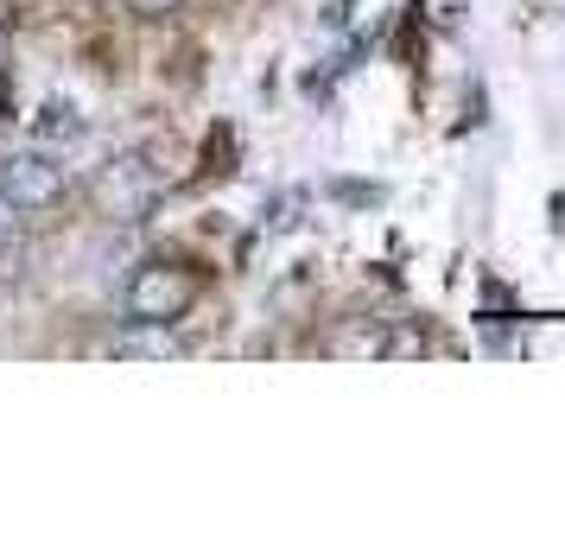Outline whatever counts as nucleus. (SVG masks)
Wrapping results in <instances>:
<instances>
[{"label": "nucleus", "instance_id": "obj_1", "mask_svg": "<svg viewBox=\"0 0 565 546\" xmlns=\"http://www.w3.org/2000/svg\"><path fill=\"white\" fill-rule=\"evenodd\" d=\"M198 306V274L179 260H147L128 280V318L134 324H172Z\"/></svg>", "mask_w": 565, "mask_h": 546}, {"label": "nucleus", "instance_id": "obj_2", "mask_svg": "<svg viewBox=\"0 0 565 546\" xmlns=\"http://www.w3.org/2000/svg\"><path fill=\"white\" fill-rule=\"evenodd\" d=\"M57 197H64V165L45 147H26V153L0 159V204L7 210H45Z\"/></svg>", "mask_w": 565, "mask_h": 546}, {"label": "nucleus", "instance_id": "obj_4", "mask_svg": "<svg viewBox=\"0 0 565 546\" xmlns=\"http://www.w3.org/2000/svg\"><path fill=\"white\" fill-rule=\"evenodd\" d=\"M115 356H147V363H166V356H179V338H172V324H134L115 338Z\"/></svg>", "mask_w": 565, "mask_h": 546}, {"label": "nucleus", "instance_id": "obj_5", "mask_svg": "<svg viewBox=\"0 0 565 546\" xmlns=\"http://www.w3.org/2000/svg\"><path fill=\"white\" fill-rule=\"evenodd\" d=\"M128 7H134V13H153V20H159V13H172L179 0H128Z\"/></svg>", "mask_w": 565, "mask_h": 546}, {"label": "nucleus", "instance_id": "obj_3", "mask_svg": "<svg viewBox=\"0 0 565 546\" xmlns=\"http://www.w3.org/2000/svg\"><path fill=\"white\" fill-rule=\"evenodd\" d=\"M83 140V115L71 103H45L39 115H32V147H45V153H57V147H77Z\"/></svg>", "mask_w": 565, "mask_h": 546}]
</instances>
